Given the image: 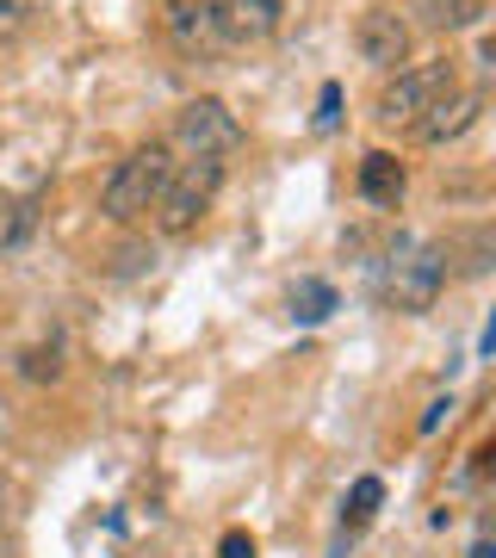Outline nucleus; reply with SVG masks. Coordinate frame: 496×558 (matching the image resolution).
I'll list each match as a JSON object with an SVG mask.
<instances>
[{"instance_id":"11","label":"nucleus","mask_w":496,"mask_h":558,"mask_svg":"<svg viewBox=\"0 0 496 558\" xmlns=\"http://www.w3.org/2000/svg\"><path fill=\"white\" fill-rule=\"evenodd\" d=\"M336 286H329V279H298L292 286V317L298 323H329L336 317Z\"/></svg>"},{"instance_id":"19","label":"nucleus","mask_w":496,"mask_h":558,"mask_svg":"<svg viewBox=\"0 0 496 558\" xmlns=\"http://www.w3.org/2000/svg\"><path fill=\"white\" fill-rule=\"evenodd\" d=\"M465 558H496V546H491V534H477V539H472V553H465Z\"/></svg>"},{"instance_id":"13","label":"nucleus","mask_w":496,"mask_h":558,"mask_svg":"<svg viewBox=\"0 0 496 558\" xmlns=\"http://www.w3.org/2000/svg\"><path fill=\"white\" fill-rule=\"evenodd\" d=\"M378 502H385V484H378V478H354V490H348V521H354V527H360V521H373Z\"/></svg>"},{"instance_id":"2","label":"nucleus","mask_w":496,"mask_h":558,"mask_svg":"<svg viewBox=\"0 0 496 558\" xmlns=\"http://www.w3.org/2000/svg\"><path fill=\"white\" fill-rule=\"evenodd\" d=\"M168 174H174V156H168V143H143V149H131V156L112 168V180H106V193H99V211L112 223H137L156 211L161 186H168Z\"/></svg>"},{"instance_id":"20","label":"nucleus","mask_w":496,"mask_h":558,"mask_svg":"<svg viewBox=\"0 0 496 558\" xmlns=\"http://www.w3.org/2000/svg\"><path fill=\"white\" fill-rule=\"evenodd\" d=\"M7 502H13V490H7V484H0V521H7Z\"/></svg>"},{"instance_id":"14","label":"nucleus","mask_w":496,"mask_h":558,"mask_svg":"<svg viewBox=\"0 0 496 558\" xmlns=\"http://www.w3.org/2000/svg\"><path fill=\"white\" fill-rule=\"evenodd\" d=\"M20 373H25V379H57V373H62V360H57V348H25V354H20Z\"/></svg>"},{"instance_id":"12","label":"nucleus","mask_w":496,"mask_h":558,"mask_svg":"<svg viewBox=\"0 0 496 558\" xmlns=\"http://www.w3.org/2000/svg\"><path fill=\"white\" fill-rule=\"evenodd\" d=\"M422 13H428V25H440V32H465V25H484V0H422Z\"/></svg>"},{"instance_id":"4","label":"nucleus","mask_w":496,"mask_h":558,"mask_svg":"<svg viewBox=\"0 0 496 558\" xmlns=\"http://www.w3.org/2000/svg\"><path fill=\"white\" fill-rule=\"evenodd\" d=\"M242 149V124L223 100H186L168 137V156L180 161H230Z\"/></svg>"},{"instance_id":"6","label":"nucleus","mask_w":496,"mask_h":558,"mask_svg":"<svg viewBox=\"0 0 496 558\" xmlns=\"http://www.w3.org/2000/svg\"><path fill=\"white\" fill-rule=\"evenodd\" d=\"M205 7H211V25H218L223 50L267 44L279 32V0H205Z\"/></svg>"},{"instance_id":"1","label":"nucleus","mask_w":496,"mask_h":558,"mask_svg":"<svg viewBox=\"0 0 496 558\" xmlns=\"http://www.w3.org/2000/svg\"><path fill=\"white\" fill-rule=\"evenodd\" d=\"M440 286H447V255L422 236H397L391 248H385V260H378V292H385V304L403 311V317L435 311Z\"/></svg>"},{"instance_id":"15","label":"nucleus","mask_w":496,"mask_h":558,"mask_svg":"<svg viewBox=\"0 0 496 558\" xmlns=\"http://www.w3.org/2000/svg\"><path fill=\"white\" fill-rule=\"evenodd\" d=\"M25 25H32V0H0V44H20Z\"/></svg>"},{"instance_id":"9","label":"nucleus","mask_w":496,"mask_h":558,"mask_svg":"<svg viewBox=\"0 0 496 558\" xmlns=\"http://www.w3.org/2000/svg\"><path fill=\"white\" fill-rule=\"evenodd\" d=\"M403 193H410L403 161H397L391 149H366V156H360V199L378 205V211H397V205H403Z\"/></svg>"},{"instance_id":"18","label":"nucleus","mask_w":496,"mask_h":558,"mask_svg":"<svg viewBox=\"0 0 496 558\" xmlns=\"http://www.w3.org/2000/svg\"><path fill=\"white\" fill-rule=\"evenodd\" d=\"M447 416H453V398H435L428 410H422V435H435V428H440Z\"/></svg>"},{"instance_id":"16","label":"nucleus","mask_w":496,"mask_h":558,"mask_svg":"<svg viewBox=\"0 0 496 558\" xmlns=\"http://www.w3.org/2000/svg\"><path fill=\"white\" fill-rule=\"evenodd\" d=\"M218 558H261L255 534H242V527H230V534L218 539Z\"/></svg>"},{"instance_id":"10","label":"nucleus","mask_w":496,"mask_h":558,"mask_svg":"<svg viewBox=\"0 0 496 558\" xmlns=\"http://www.w3.org/2000/svg\"><path fill=\"white\" fill-rule=\"evenodd\" d=\"M38 193H0V255H20L38 236Z\"/></svg>"},{"instance_id":"5","label":"nucleus","mask_w":496,"mask_h":558,"mask_svg":"<svg viewBox=\"0 0 496 558\" xmlns=\"http://www.w3.org/2000/svg\"><path fill=\"white\" fill-rule=\"evenodd\" d=\"M218 186H223V161H174V174H168L156 211H149L156 230L161 236H186V230L211 211Z\"/></svg>"},{"instance_id":"3","label":"nucleus","mask_w":496,"mask_h":558,"mask_svg":"<svg viewBox=\"0 0 496 558\" xmlns=\"http://www.w3.org/2000/svg\"><path fill=\"white\" fill-rule=\"evenodd\" d=\"M459 87L453 62H410V69H397V75H385V87H378L373 100V119L378 124H416L428 106H440L447 94Z\"/></svg>"},{"instance_id":"7","label":"nucleus","mask_w":496,"mask_h":558,"mask_svg":"<svg viewBox=\"0 0 496 558\" xmlns=\"http://www.w3.org/2000/svg\"><path fill=\"white\" fill-rule=\"evenodd\" d=\"M354 44L373 69H403V57H410V25L397 20L391 7H366L354 25Z\"/></svg>"},{"instance_id":"17","label":"nucleus","mask_w":496,"mask_h":558,"mask_svg":"<svg viewBox=\"0 0 496 558\" xmlns=\"http://www.w3.org/2000/svg\"><path fill=\"white\" fill-rule=\"evenodd\" d=\"M341 119V87H336V81H323V100H317V124H323V131H329V124H336Z\"/></svg>"},{"instance_id":"21","label":"nucleus","mask_w":496,"mask_h":558,"mask_svg":"<svg viewBox=\"0 0 496 558\" xmlns=\"http://www.w3.org/2000/svg\"><path fill=\"white\" fill-rule=\"evenodd\" d=\"M0 428H7V398H0Z\"/></svg>"},{"instance_id":"8","label":"nucleus","mask_w":496,"mask_h":558,"mask_svg":"<svg viewBox=\"0 0 496 558\" xmlns=\"http://www.w3.org/2000/svg\"><path fill=\"white\" fill-rule=\"evenodd\" d=\"M477 112H484V94H465V87H453L440 106H428L416 124H410V137L416 143H453V137H465L477 124Z\"/></svg>"}]
</instances>
